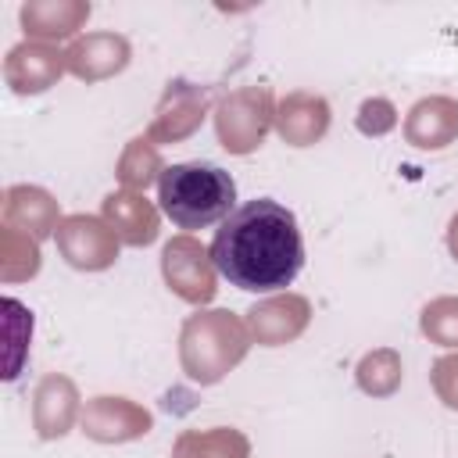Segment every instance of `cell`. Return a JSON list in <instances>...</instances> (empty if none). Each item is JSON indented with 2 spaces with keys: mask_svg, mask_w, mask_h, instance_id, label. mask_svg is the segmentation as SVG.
<instances>
[{
  "mask_svg": "<svg viewBox=\"0 0 458 458\" xmlns=\"http://www.w3.org/2000/svg\"><path fill=\"white\" fill-rule=\"evenodd\" d=\"M211 261L236 290H286L304 265L301 225L293 211L272 197L247 200L218 225L211 240Z\"/></svg>",
  "mask_w": 458,
  "mask_h": 458,
  "instance_id": "6da1fadb",
  "label": "cell"
},
{
  "mask_svg": "<svg viewBox=\"0 0 458 458\" xmlns=\"http://www.w3.org/2000/svg\"><path fill=\"white\" fill-rule=\"evenodd\" d=\"M161 211L186 233L225 222L236 211V182L225 168L208 161L168 165L157 179Z\"/></svg>",
  "mask_w": 458,
  "mask_h": 458,
  "instance_id": "7a4b0ae2",
  "label": "cell"
},
{
  "mask_svg": "<svg viewBox=\"0 0 458 458\" xmlns=\"http://www.w3.org/2000/svg\"><path fill=\"white\" fill-rule=\"evenodd\" d=\"M247 347H250L247 322H240L233 311H222V308L197 311L182 322L179 365L193 383L211 386L243 361Z\"/></svg>",
  "mask_w": 458,
  "mask_h": 458,
  "instance_id": "3957f363",
  "label": "cell"
},
{
  "mask_svg": "<svg viewBox=\"0 0 458 458\" xmlns=\"http://www.w3.org/2000/svg\"><path fill=\"white\" fill-rule=\"evenodd\" d=\"M276 125V100L268 86H240L215 107V132L229 154H250Z\"/></svg>",
  "mask_w": 458,
  "mask_h": 458,
  "instance_id": "277c9868",
  "label": "cell"
},
{
  "mask_svg": "<svg viewBox=\"0 0 458 458\" xmlns=\"http://www.w3.org/2000/svg\"><path fill=\"white\" fill-rule=\"evenodd\" d=\"M161 276L168 283V290L190 304H208L215 297V261L211 250L193 240L190 233L172 236L161 250Z\"/></svg>",
  "mask_w": 458,
  "mask_h": 458,
  "instance_id": "5b68a950",
  "label": "cell"
},
{
  "mask_svg": "<svg viewBox=\"0 0 458 458\" xmlns=\"http://www.w3.org/2000/svg\"><path fill=\"white\" fill-rule=\"evenodd\" d=\"M54 240H57L61 258L72 268H82V272L111 268L114 258H118V243H122L118 233L97 215H68V218H61Z\"/></svg>",
  "mask_w": 458,
  "mask_h": 458,
  "instance_id": "8992f818",
  "label": "cell"
},
{
  "mask_svg": "<svg viewBox=\"0 0 458 458\" xmlns=\"http://www.w3.org/2000/svg\"><path fill=\"white\" fill-rule=\"evenodd\" d=\"M64 72H68L64 50H57V43H43V39H25V43L11 47L7 61H4V79L21 97L57 86V79Z\"/></svg>",
  "mask_w": 458,
  "mask_h": 458,
  "instance_id": "52a82bcc",
  "label": "cell"
},
{
  "mask_svg": "<svg viewBox=\"0 0 458 458\" xmlns=\"http://www.w3.org/2000/svg\"><path fill=\"white\" fill-rule=\"evenodd\" d=\"M204 114H208V89H200L186 79H175V82H168V89L161 93V100L154 107L147 140H157V143L186 140L190 132H197Z\"/></svg>",
  "mask_w": 458,
  "mask_h": 458,
  "instance_id": "ba28073f",
  "label": "cell"
},
{
  "mask_svg": "<svg viewBox=\"0 0 458 458\" xmlns=\"http://www.w3.org/2000/svg\"><path fill=\"white\" fill-rule=\"evenodd\" d=\"M308 318H311V304L301 293H276L247 311V333L261 347H283L304 333Z\"/></svg>",
  "mask_w": 458,
  "mask_h": 458,
  "instance_id": "9c48e42d",
  "label": "cell"
},
{
  "mask_svg": "<svg viewBox=\"0 0 458 458\" xmlns=\"http://www.w3.org/2000/svg\"><path fill=\"white\" fill-rule=\"evenodd\" d=\"M82 433L100 444H122L150 433V411L129 397H93L82 408Z\"/></svg>",
  "mask_w": 458,
  "mask_h": 458,
  "instance_id": "30bf717a",
  "label": "cell"
},
{
  "mask_svg": "<svg viewBox=\"0 0 458 458\" xmlns=\"http://www.w3.org/2000/svg\"><path fill=\"white\" fill-rule=\"evenodd\" d=\"M64 57H68V72L75 79L100 82V79L118 75L129 64L132 47L118 32H86V36H75L72 39V47L64 50Z\"/></svg>",
  "mask_w": 458,
  "mask_h": 458,
  "instance_id": "8fae6325",
  "label": "cell"
},
{
  "mask_svg": "<svg viewBox=\"0 0 458 458\" xmlns=\"http://www.w3.org/2000/svg\"><path fill=\"white\" fill-rule=\"evenodd\" d=\"M75 419H82L75 383L61 372H50L47 379H39V386L32 394V426H36V433L43 440L64 437L75 426Z\"/></svg>",
  "mask_w": 458,
  "mask_h": 458,
  "instance_id": "7c38bea8",
  "label": "cell"
},
{
  "mask_svg": "<svg viewBox=\"0 0 458 458\" xmlns=\"http://www.w3.org/2000/svg\"><path fill=\"white\" fill-rule=\"evenodd\" d=\"M104 222L129 247H147L157 240V208L136 190H114L104 197Z\"/></svg>",
  "mask_w": 458,
  "mask_h": 458,
  "instance_id": "4fadbf2b",
  "label": "cell"
},
{
  "mask_svg": "<svg viewBox=\"0 0 458 458\" xmlns=\"http://www.w3.org/2000/svg\"><path fill=\"white\" fill-rule=\"evenodd\" d=\"M329 129V104L315 93H286L276 104V132L290 147H311Z\"/></svg>",
  "mask_w": 458,
  "mask_h": 458,
  "instance_id": "5bb4252c",
  "label": "cell"
},
{
  "mask_svg": "<svg viewBox=\"0 0 458 458\" xmlns=\"http://www.w3.org/2000/svg\"><path fill=\"white\" fill-rule=\"evenodd\" d=\"M4 225L18 229L32 240H43V236L57 233V225H61L57 200L39 186H11L4 193Z\"/></svg>",
  "mask_w": 458,
  "mask_h": 458,
  "instance_id": "9a60e30c",
  "label": "cell"
},
{
  "mask_svg": "<svg viewBox=\"0 0 458 458\" xmlns=\"http://www.w3.org/2000/svg\"><path fill=\"white\" fill-rule=\"evenodd\" d=\"M89 4L86 0H29L21 7V29L32 36V39H43V43H57V39H68L75 36L86 18H89Z\"/></svg>",
  "mask_w": 458,
  "mask_h": 458,
  "instance_id": "2e32d148",
  "label": "cell"
},
{
  "mask_svg": "<svg viewBox=\"0 0 458 458\" xmlns=\"http://www.w3.org/2000/svg\"><path fill=\"white\" fill-rule=\"evenodd\" d=\"M404 136L419 150H440L458 136V100L426 97L404 118Z\"/></svg>",
  "mask_w": 458,
  "mask_h": 458,
  "instance_id": "e0dca14e",
  "label": "cell"
},
{
  "mask_svg": "<svg viewBox=\"0 0 458 458\" xmlns=\"http://www.w3.org/2000/svg\"><path fill=\"white\" fill-rule=\"evenodd\" d=\"M172 458H250V444L240 429H186L175 447Z\"/></svg>",
  "mask_w": 458,
  "mask_h": 458,
  "instance_id": "ac0fdd59",
  "label": "cell"
},
{
  "mask_svg": "<svg viewBox=\"0 0 458 458\" xmlns=\"http://www.w3.org/2000/svg\"><path fill=\"white\" fill-rule=\"evenodd\" d=\"M161 172H165V165H161V154H157L154 140H143V136L140 140H129V147L118 157V179H122V186L143 193L150 182L161 179Z\"/></svg>",
  "mask_w": 458,
  "mask_h": 458,
  "instance_id": "d6986e66",
  "label": "cell"
},
{
  "mask_svg": "<svg viewBox=\"0 0 458 458\" xmlns=\"http://www.w3.org/2000/svg\"><path fill=\"white\" fill-rule=\"evenodd\" d=\"M36 272H39V240L4 225L0 229V279L18 283V279H32Z\"/></svg>",
  "mask_w": 458,
  "mask_h": 458,
  "instance_id": "ffe728a7",
  "label": "cell"
},
{
  "mask_svg": "<svg viewBox=\"0 0 458 458\" xmlns=\"http://www.w3.org/2000/svg\"><path fill=\"white\" fill-rule=\"evenodd\" d=\"M358 386L372 397H390L397 386H401V354L390 351V347H379V351H369L361 361H358Z\"/></svg>",
  "mask_w": 458,
  "mask_h": 458,
  "instance_id": "44dd1931",
  "label": "cell"
},
{
  "mask_svg": "<svg viewBox=\"0 0 458 458\" xmlns=\"http://www.w3.org/2000/svg\"><path fill=\"white\" fill-rule=\"evenodd\" d=\"M4 329H7V369H4V379H14L18 369H21V358H25V344L32 336V311L14 297H4Z\"/></svg>",
  "mask_w": 458,
  "mask_h": 458,
  "instance_id": "7402d4cb",
  "label": "cell"
},
{
  "mask_svg": "<svg viewBox=\"0 0 458 458\" xmlns=\"http://www.w3.org/2000/svg\"><path fill=\"white\" fill-rule=\"evenodd\" d=\"M422 333L440 347H458V297H437L422 308Z\"/></svg>",
  "mask_w": 458,
  "mask_h": 458,
  "instance_id": "603a6c76",
  "label": "cell"
},
{
  "mask_svg": "<svg viewBox=\"0 0 458 458\" xmlns=\"http://www.w3.org/2000/svg\"><path fill=\"white\" fill-rule=\"evenodd\" d=\"M394 125H397V111H394L390 100L369 97V100L358 107V129H361L365 136H383V132H390Z\"/></svg>",
  "mask_w": 458,
  "mask_h": 458,
  "instance_id": "cb8c5ba5",
  "label": "cell"
},
{
  "mask_svg": "<svg viewBox=\"0 0 458 458\" xmlns=\"http://www.w3.org/2000/svg\"><path fill=\"white\" fill-rule=\"evenodd\" d=\"M429 383L437 390V397L458 411V354H444L433 361V372H429Z\"/></svg>",
  "mask_w": 458,
  "mask_h": 458,
  "instance_id": "d4e9b609",
  "label": "cell"
},
{
  "mask_svg": "<svg viewBox=\"0 0 458 458\" xmlns=\"http://www.w3.org/2000/svg\"><path fill=\"white\" fill-rule=\"evenodd\" d=\"M447 250H451L454 261H458V211H454V218H451V225H447Z\"/></svg>",
  "mask_w": 458,
  "mask_h": 458,
  "instance_id": "484cf974",
  "label": "cell"
}]
</instances>
